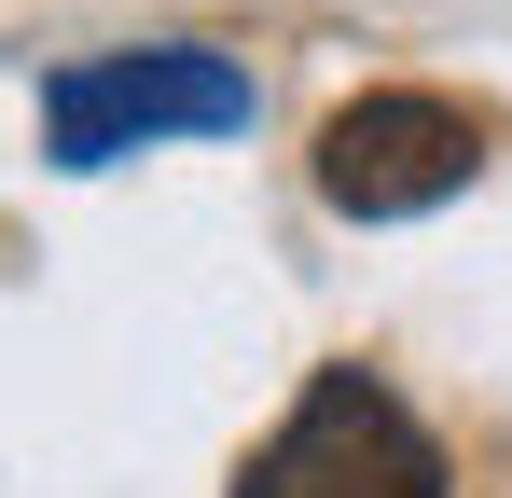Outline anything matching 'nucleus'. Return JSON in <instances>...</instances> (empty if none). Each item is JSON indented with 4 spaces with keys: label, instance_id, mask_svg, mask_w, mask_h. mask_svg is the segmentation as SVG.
Returning <instances> with one entry per match:
<instances>
[{
    "label": "nucleus",
    "instance_id": "f257e3e1",
    "mask_svg": "<svg viewBox=\"0 0 512 498\" xmlns=\"http://www.w3.org/2000/svg\"><path fill=\"white\" fill-rule=\"evenodd\" d=\"M236 498H457V457L374 360H319L305 402L236 457Z\"/></svg>",
    "mask_w": 512,
    "mask_h": 498
},
{
    "label": "nucleus",
    "instance_id": "f03ea898",
    "mask_svg": "<svg viewBox=\"0 0 512 498\" xmlns=\"http://www.w3.org/2000/svg\"><path fill=\"white\" fill-rule=\"evenodd\" d=\"M250 125V70L208 42H139V56H70L42 83V153L56 166H125L153 139H222Z\"/></svg>",
    "mask_w": 512,
    "mask_h": 498
},
{
    "label": "nucleus",
    "instance_id": "7ed1b4c3",
    "mask_svg": "<svg viewBox=\"0 0 512 498\" xmlns=\"http://www.w3.org/2000/svg\"><path fill=\"white\" fill-rule=\"evenodd\" d=\"M471 166H485V111L429 83H374L319 125V194L346 222H416L443 194H471Z\"/></svg>",
    "mask_w": 512,
    "mask_h": 498
}]
</instances>
